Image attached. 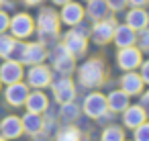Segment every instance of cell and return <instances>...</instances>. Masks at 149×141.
<instances>
[{
  "label": "cell",
  "mask_w": 149,
  "mask_h": 141,
  "mask_svg": "<svg viewBox=\"0 0 149 141\" xmlns=\"http://www.w3.org/2000/svg\"><path fill=\"white\" fill-rule=\"evenodd\" d=\"M106 78V66L100 57H92L78 68V80L84 88H98Z\"/></svg>",
  "instance_id": "6da1fadb"
},
{
  "label": "cell",
  "mask_w": 149,
  "mask_h": 141,
  "mask_svg": "<svg viewBox=\"0 0 149 141\" xmlns=\"http://www.w3.org/2000/svg\"><path fill=\"white\" fill-rule=\"evenodd\" d=\"M35 25H37V29L41 33V41L39 43L45 45L47 39H55L57 33H59V15L53 8H43L39 13V17H37Z\"/></svg>",
  "instance_id": "7a4b0ae2"
},
{
  "label": "cell",
  "mask_w": 149,
  "mask_h": 141,
  "mask_svg": "<svg viewBox=\"0 0 149 141\" xmlns=\"http://www.w3.org/2000/svg\"><path fill=\"white\" fill-rule=\"evenodd\" d=\"M8 29H10V35H13L15 39H21V41H23V39H27V37H31V35L35 33V21H33L31 15L19 13V15H15V17L10 19Z\"/></svg>",
  "instance_id": "3957f363"
},
{
  "label": "cell",
  "mask_w": 149,
  "mask_h": 141,
  "mask_svg": "<svg viewBox=\"0 0 149 141\" xmlns=\"http://www.w3.org/2000/svg\"><path fill=\"white\" fill-rule=\"evenodd\" d=\"M141 61H143V51H141L139 47H135V45H131V47H120V49L116 51V66H118L120 70H125V72L137 70V68L141 66Z\"/></svg>",
  "instance_id": "277c9868"
},
{
  "label": "cell",
  "mask_w": 149,
  "mask_h": 141,
  "mask_svg": "<svg viewBox=\"0 0 149 141\" xmlns=\"http://www.w3.org/2000/svg\"><path fill=\"white\" fill-rule=\"evenodd\" d=\"M51 61H53V68H55L59 74H63V76L72 74L74 68H76V57H74L61 43L53 47V51H51Z\"/></svg>",
  "instance_id": "5b68a950"
},
{
  "label": "cell",
  "mask_w": 149,
  "mask_h": 141,
  "mask_svg": "<svg viewBox=\"0 0 149 141\" xmlns=\"http://www.w3.org/2000/svg\"><path fill=\"white\" fill-rule=\"evenodd\" d=\"M84 112L90 119H102L108 112V104H106V96L100 92H92L84 98Z\"/></svg>",
  "instance_id": "8992f818"
},
{
  "label": "cell",
  "mask_w": 149,
  "mask_h": 141,
  "mask_svg": "<svg viewBox=\"0 0 149 141\" xmlns=\"http://www.w3.org/2000/svg\"><path fill=\"white\" fill-rule=\"evenodd\" d=\"M114 27H116L114 19H100V21H96L94 27H92V31H90L94 43H96V45H106V43H110V41H112V35H114Z\"/></svg>",
  "instance_id": "52a82bcc"
},
{
  "label": "cell",
  "mask_w": 149,
  "mask_h": 141,
  "mask_svg": "<svg viewBox=\"0 0 149 141\" xmlns=\"http://www.w3.org/2000/svg\"><path fill=\"white\" fill-rule=\"evenodd\" d=\"M53 76H51V70L43 64H37V66H31L29 72H27V84L41 90V88H47L51 84Z\"/></svg>",
  "instance_id": "ba28073f"
},
{
  "label": "cell",
  "mask_w": 149,
  "mask_h": 141,
  "mask_svg": "<svg viewBox=\"0 0 149 141\" xmlns=\"http://www.w3.org/2000/svg\"><path fill=\"white\" fill-rule=\"evenodd\" d=\"M84 15H86L84 6L78 4V2H74V0H70V2H65V4L61 6L59 23H63V25H68V27H76L78 23L84 21Z\"/></svg>",
  "instance_id": "9c48e42d"
},
{
  "label": "cell",
  "mask_w": 149,
  "mask_h": 141,
  "mask_svg": "<svg viewBox=\"0 0 149 141\" xmlns=\"http://www.w3.org/2000/svg\"><path fill=\"white\" fill-rule=\"evenodd\" d=\"M74 57H80V55H84L86 53V47H88V39H86V35H82V33H78V31H68L65 35H63V43H61Z\"/></svg>",
  "instance_id": "30bf717a"
},
{
  "label": "cell",
  "mask_w": 149,
  "mask_h": 141,
  "mask_svg": "<svg viewBox=\"0 0 149 141\" xmlns=\"http://www.w3.org/2000/svg\"><path fill=\"white\" fill-rule=\"evenodd\" d=\"M23 80V64L15 59H4V64H0V82L2 84H15Z\"/></svg>",
  "instance_id": "8fae6325"
},
{
  "label": "cell",
  "mask_w": 149,
  "mask_h": 141,
  "mask_svg": "<svg viewBox=\"0 0 149 141\" xmlns=\"http://www.w3.org/2000/svg\"><path fill=\"white\" fill-rule=\"evenodd\" d=\"M49 86L53 90L55 100L61 102V104L63 102H72L74 96H76V86H74V82L70 78H61V80H57L55 84H49Z\"/></svg>",
  "instance_id": "7c38bea8"
},
{
  "label": "cell",
  "mask_w": 149,
  "mask_h": 141,
  "mask_svg": "<svg viewBox=\"0 0 149 141\" xmlns=\"http://www.w3.org/2000/svg\"><path fill=\"white\" fill-rule=\"evenodd\" d=\"M29 96V86L23 84V82H15V84H8L6 86V92H4V98L10 106H23L25 100Z\"/></svg>",
  "instance_id": "4fadbf2b"
},
{
  "label": "cell",
  "mask_w": 149,
  "mask_h": 141,
  "mask_svg": "<svg viewBox=\"0 0 149 141\" xmlns=\"http://www.w3.org/2000/svg\"><path fill=\"white\" fill-rule=\"evenodd\" d=\"M47 47L43 43H27L25 47V55H23V61L21 64H29V66H37V64H43L47 59Z\"/></svg>",
  "instance_id": "5bb4252c"
},
{
  "label": "cell",
  "mask_w": 149,
  "mask_h": 141,
  "mask_svg": "<svg viewBox=\"0 0 149 141\" xmlns=\"http://www.w3.org/2000/svg\"><path fill=\"white\" fill-rule=\"evenodd\" d=\"M0 133H2V137L8 141V139H19L23 135V123L19 117L15 114H8L4 117L2 121H0Z\"/></svg>",
  "instance_id": "9a60e30c"
},
{
  "label": "cell",
  "mask_w": 149,
  "mask_h": 141,
  "mask_svg": "<svg viewBox=\"0 0 149 141\" xmlns=\"http://www.w3.org/2000/svg\"><path fill=\"white\" fill-rule=\"evenodd\" d=\"M147 121V112L143 106H137V104H129L125 110H123V123L125 127L129 129H137L141 123Z\"/></svg>",
  "instance_id": "2e32d148"
},
{
  "label": "cell",
  "mask_w": 149,
  "mask_h": 141,
  "mask_svg": "<svg viewBox=\"0 0 149 141\" xmlns=\"http://www.w3.org/2000/svg\"><path fill=\"white\" fill-rule=\"evenodd\" d=\"M114 45L120 47H131L137 43V31H133L129 25H116L114 27V35H112Z\"/></svg>",
  "instance_id": "e0dca14e"
},
{
  "label": "cell",
  "mask_w": 149,
  "mask_h": 141,
  "mask_svg": "<svg viewBox=\"0 0 149 141\" xmlns=\"http://www.w3.org/2000/svg\"><path fill=\"white\" fill-rule=\"evenodd\" d=\"M143 80H141V76L133 70V72H127L123 78H120V90L123 92H127L129 96H137V94H141L143 92Z\"/></svg>",
  "instance_id": "ac0fdd59"
},
{
  "label": "cell",
  "mask_w": 149,
  "mask_h": 141,
  "mask_svg": "<svg viewBox=\"0 0 149 141\" xmlns=\"http://www.w3.org/2000/svg\"><path fill=\"white\" fill-rule=\"evenodd\" d=\"M125 25H129L133 31H143V29H147V25H149V15L143 10V8H139V6H133L129 13H127V23Z\"/></svg>",
  "instance_id": "d6986e66"
},
{
  "label": "cell",
  "mask_w": 149,
  "mask_h": 141,
  "mask_svg": "<svg viewBox=\"0 0 149 141\" xmlns=\"http://www.w3.org/2000/svg\"><path fill=\"white\" fill-rule=\"evenodd\" d=\"M21 123H23V133H29V135H39L41 133V129H43V117H41V112H25L23 114V119H21Z\"/></svg>",
  "instance_id": "ffe728a7"
},
{
  "label": "cell",
  "mask_w": 149,
  "mask_h": 141,
  "mask_svg": "<svg viewBox=\"0 0 149 141\" xmlns=\"http://www.w3.org/2000/svg\"><path fill=\"white\" fill-rule=\"evenodd\" d=\"M25 106L31 112H45L49 108V98L41 90H35V92H29V96L25 100Z\"/></svg>",
  "instance_id": "44dd1931"
},
{
  "label": "cell",
  "mask_w": 149,
  "mask_h": 141,
  "mask_svg": "<svg viewBox=\"0 0 149 141\" xmlns=\"http://www.w3.org/2000/svg\"><path fill=\"white\" fill-rule=\"evenodd\" d=\"M129 94L123 92V90H112L108 96H106V104H108V110L112 112H123L131 102H129Z\"/></svg>",
  "instance_id": "7402d4cb"
},
{
  "label": "cell",
  "mask_w": 149,
  "mask_h": 141,
  "mask_svg": "<svg viewBox=\"0 0 149 141\" xmlns=\"http://www.w3.org/2000/svg\"><path fill=\"white\" fill-rule=\"evenodd\" d=\"M88 19L90 21H100V19H106L108 15V4H106V0H88V6L84 8Z\"/></svg>",
  "instance_id": "603a6c76"
},
{
  "label": "cell",
  "mask_w": 149,
  "mask_h": 141,
  "mask_svg": "<svg viewBox=\"0 0 149 141\" xmlns=\"http://www.w3.org/2000/svg\"><path fill=\"white\" fill-rule=\"evenodd\" d=\"M61 117H63L65 123L76 121V119L80 117V106H78L74 100H72V102H63V104H61Z\"/></svg>",
  "instance_id": "cb8c5ba5"
},
{
  "label": "cell",
  "mask_w": 149,
  "mask_h": 141,
  "mask_svg": "<svg viewBox=\"0 0 149 141\" xmlns=\"http://www.w3.org/2000/svg\"><path fill=\"white\" fill-rule=\"evenodd\" d=\"M57 141H82V133H80V129L68 125L57 133Z\"/></svg>",
  "instance_id": "d4e9b609"
},
{
  "label": "cell",
  "mask_w": 149,
  "mask_h": 141,
  "mask_svg": "<svg viewBox=\"0 0 149 141\" xmlns=\"http://www.w3.org/2000/svg\"><path fill=\"white\" fill-rule=\"evenodd\" d=\"M15 37L13 35H4V33H0V57H4V59H8V55H10V51H13V47H15Z\"/></svg>",
  "instance_id": "484cf974"
},
{
  "label": "cell",
  "mask_w": 149,
  "mask_h": 141,
  "mask_svg": "<svg viewBox=\"0 0 149 141\" xmlns=\"http://www.w3.org/2000/svg\"><path fill=\"white\" fill-rule=\"evenodd\" d=\"M102 141H125V133H123L120 127L110 125L102 131Z\"/></svg>",
  "instance_id": "4316f807"
},
{
  "label": "cell",
  "mask_w": 149,
  "mask_h": 141,
  "mask_svg": "<svg viewBox=\"0 0 149 141\" xmlns=\"http://www.w3.org/2000/svg\"><path fill=\"white\" fill-rule=\"evenodd\" d=\"M25 47H27V43H23L21 39L19 41H15V47H13V51H10V55H8V59H15V61H23V55H25Z\"/></svg>",
  "instance_id": "83f0119b"
},
{
  "label": "cell",
  "mask_w": 149,
  "mask_h": 141,
  "mask_svg": "<svg viewBox=\"0 0 149 141\" xmlns=\"http://www.w3.org/2000/svg\"><path fill=\"white\" fill-rule=\"evenodd\" d=\"M135 131V139L133 141H149V123L145 121V123H141L137 129H133Z\"/></svg>",
  "instance_id": "f1b7e54d"
},
{
  "label": "cell",
  "mask_w": 149,
  "mask_h": 141,
  "mask_svg": "<svg viewBox=\"0 0 149 141\" xmlns=\"http://www.w3.org/2000/svg\"><path fill=\"white\" fill-rule=\"evenodd\" d=\"M141 35L137 37V41H139V49L141 51H149V29H143V31H139Z\"/></svg>",
  "instance_id": "f546056e"
},
{
  "label": "cell",
  "mask_w": 149,
  "mask_h": 141,
  "mask_svg": "<svg viewBox=\"0 0 149 141\" xmlns=\"http://www.w3.org/2000/svg\"><path fill=\"white\" fill-rule=\"evenodd\" d=\"M106 4H108V10L118 13V10H123L127 6V0H106Z\"/></svg>",
  "instance_id": "4dcf8cb0"
},
{
  "label": "cell",
  "mask_w": 149,
  "mask_h": 141,
  "mask_svg": "<svg viewBox=\"0 0 149 141\" xmlns=\"http://www.w3.org/2000/svg\"><path fill=\"white\" fill-rule=\"evenodd\" d=\"M139 68H141V74H139V76H141L143 84H149V59H147V61H141Z\"/></svg>",
  "instance_id": "1f68e13d"
},
{
  "label": "cell",
  "mask_w": 149,
  "mask_h": 141,
  "mask_svg": "<svg viewBox=\"0 0 149 141\" xmlns=\"http://www.w3.org/2000/svg\"><path fill=\"white\" fill-rule=\"evenodd\" d=\"M8 23H10V17L4 10H0V33H4L8 29Z\"/></svg>",
  "instance_id": "d6a6232c"
},
{
  "label": "cell",
  "mask_w": 149,
  "mask_h": 141,
  "mask_svg": "<svg viewBox=\"0 0 149 141\" xmlns=\"http://www.w3.org/2000/svg\"><path fill=\"white\" fill-rule=\"evenodd\" d=\"M147 2H149V0H127V4H131V6H139V8H143Z\"/></svg>",
  "instance_id": "836d02e7"
},
{
  "label": "cell",
  "mask_w": 149,
  "mask_h": 141,
  "mask_svg": "<svg viewBox=\"0 0 149 141\" xmlns=\"http://www.w3.org/2000/svg\"><path fill=\"white\" fill-rule=\"evenodd\" d=\"M23 2L27 4V6H37V4H41L43 0H23Z\"/></svg>",
  "instance_id": "e575fe53"
},
{
  "label": "cell",
  "mask_w": 149,
  "mask_h": 141,
  "mask_svg": "<svg viewBox=\"0 0 149 141\" xmlns=\"http://www.w3.org/2000/svg\"><path fill=\"white\" fill-rule=\"evenodd\" d=\"M143 108H149V90H147L145 96H143Z\"/></svg>",
  "instance_id": "d590c367"
},
{
  "label": "cell",
  "mask_w": 149,
  "mask_h": 141,
  "mask_svg": "<svg viewBox=\"0 0 149 141\" xmlns=\"http://www.w3.org/2000/svg\"><path fill=\"white\" fill-rule=\"evenodd\" d=\"M51 2H53V4H57V6H63L65 2H70V0H51Z\"/></svg>",
  "instance_id": "8d00e7d4"
},
{
  "label": "cell",
  "mask_w": 149,
  "mask_h": 141,
  "mask_svg": "<svg viewBox=\"0 0 149 141\" xmlns=\"http://www.w3.org/2000/svg\"><path fill=\"white\" fill-rule=\"evenodd\" d=\"M0 141H6V139H4V137H2V135H0Z\"/></svg>",
  "instance_id": "74e56055"
},
{
  "label": "cell",
  "mask_w": 149,
  "mask_h": 141,
  "mask_svg": "<svg viewBox=\"0 0 149 141\" xmlns=\"http://www.w3.org/2000/svg\"><path fill=\"white\" fill-rule=\"evenodd\" d=\"M2 4H4V0H0V6H2Z\"/></svg>",
  "instance_id": "f35d334b"
},
{
  "label": "cell",
  "mask_w": 149,
  "mask_h": 141,
  "mask_svg": "<svg viewBox=\"0 0 149 141\" xmlns=\"http://www.w3.org/2000/svg\"><path fill=\"white\" fill-rule=\"evenodd\" d=\"M84 2H88V0H84Z\"/></svg>",
  "instance_id": "ab89813d"
},
{
  "label": "cell",
  "mask_w": 149,
  "mask_h": 141,
  "mask_svg": "<svg viewBox=\"0 0 149 141\" xmlns=\"http://www.w3.org/2000/svg\"><path fill=\"white\" fill-rule=\"evenodd\" d=\"M0 86H2V82H0Z\"/></svg>",
  "instance_id": "60d3db41"
}]
</instances>
